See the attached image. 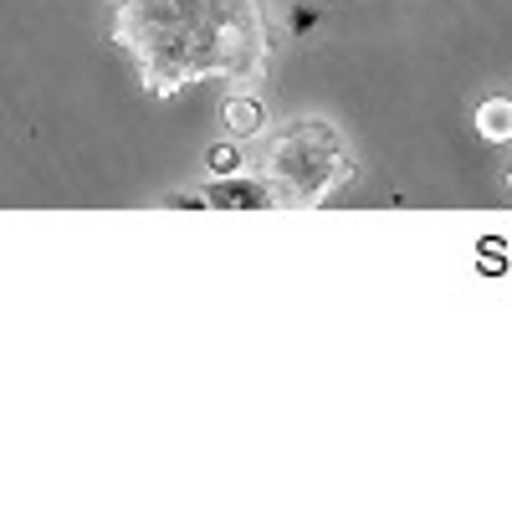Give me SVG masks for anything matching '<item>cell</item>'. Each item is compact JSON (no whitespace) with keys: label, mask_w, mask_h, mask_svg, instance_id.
<instances>
[{"label":"cell","mask_w":512,"mask_h":512,"mask_svg":"<svg viewBox=\"0 0 512 512\" xmlns=\"http://www.w3.org/2000/svg\"><path fill=\"white\" fill-rule=\"evenodd\" d=\"M113 41L154 98L190 82H262L272 31L262 0H113Z\"/></svg>","instance_id":"1"},{"label":"cell","mask_w":512,"mask_h":512,"mask_svg":"<svg viewBox=\"0 0 512 512\" xmlns=\"http://www.w3.org/2000/svg\"><path fill=\"white\" fill-rule=\"evenodd\" d=\"M267 180L277 190V205H328L354 180L344 134L323 118H292L267 154Z\"/></svg>","instance_id":"2"},{"label":"cell","mask_w":512,"mask_h":512,"mask_svg":"<svg viewBox=\"0 0 512 512\" xmlns=\"http://www.w3.org/2000/svg\"><path fill=\"white\" fill-rule=\"evenodd\" d=\"M205 205H216V210H272L277 190H272V180H251V175H210Z\"/></svg>","instance_id":"3"},{"label":"cell","mask_w":512,"mask_h":512,"mask_svg":"<svg viewBox=\"0 0 512 512\" xmlns=\"http://www.w3.org/2000/svg\"><path fill=\"white\" fill-rule=\"evenodd\" d=\"M226 128H231V139H256V134L267 128V108H262V98H251V93L226 98Z\"/></svg>","instance_id":"4"},{"label":"cell","mask_w":512,"mask_h":512,"mask_svg":"<svg viewBox=\"0 0 512 512\" xmlns=\"http://www.w3.org/2000/svg\"><path fill=\"white\" fill-rule=\"evenodd\" d=\"M477 134L487 144H512V98H487L477 108Z\"/></svg>","instance_id":"5"},{"label":"cell","mask_w":512,"mask_h":512,"mask_svg":"<svg viewBox=\"0 0 512 512\" xmlns=\"http://www.w3.org/2000/svg\"><path fill=\"white\" fill-rule=\"evenodd\" d=\"M205 164H210V175H236L241 154H236V144H210L205 149Z\"/></svg>","instance_id":"6"},{"label":"cell","mask_w":512,"mask_h":512,"mask_svg":"<svg viewBox=\"0 0 512 512\" xmlns=\"http://www.w3.org/2000/svg\"><path fill=\"white\" fill-rule=\"evenodd\" d=\"M502 185H507V195H512V169H507V180H502Z\"/></svg>","instance_id":"7"}]
</instances>
